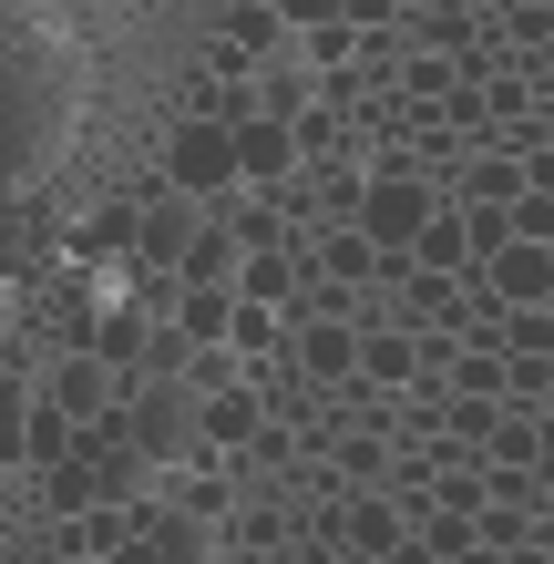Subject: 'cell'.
<instances>
[{"label": "cell", "mask_w": 554, "mask_h": 564, "mask_svg": "<svg viewBox=\"0 0 554 564\" xmlns=\"http://www.w3.org/2000/svg\"><path fill=\"white\" fill-rule=\"evenodd\" d=\"M360 380L370 390H411L421 380V339L411 328H360Z\"/></svg>", "instance_id": "obj_12"}, {"label": "cell", "mask_w": 554, "mask_h": 564, "mask_svg": "<svg viewBox=\"0 0 554 564\" xmlns=\"http://www.w3.org/2000/svg\"><path fill=\"white\" fill-rule=\"evenodd\" d=\"M237 268H247V237H226V226H206V237L185 247V288H237Z\"/></svg>", "instance_id": "obj_17"}, {"label": "cell", "mask_w": 554, "mask_h": 564, "mask_svg": "<svg viewBox=\"0 0 554 564\" xmlns=\"http://www.w3.org/2000/svg\"><path fill=\"white\" fill-rule=\"evenodd\" d=\"M482 278H493L503 308H554V247H524V237H513L503 257H482Z\"/></svg>", "instance_id": "obj_7"}, {"label": "cell", "mask_w": 554, "mask_h": 564, "mask_svg": "<svg viewBox=\"0 0 554 564\" xmlns=\"http://www.w3.org/2000/svg\"><path fill=\"white\" fill-rule=\"evenodd\" d=\"M503 359H554V308H503Z\"/></svg>", "instance_id": "obj_23"}, {"label": "cell", "mask_w": 554, "mask_h": 564, "mask_svg": "<svg viewBox=\"0 0 554 564\" xmlns=\"http://www.w3.org/2000/svg\"><path fill=\"white\" fill-rule=\"evenodd\" d=\"M185 370H195V339H185L175 318H154V339H144V370H134V380H185Z\"/></svg>", "instance_id": "obj_22"}, {"label": "cell", "mask_w": 554, "mask_h": 564, "mask_svg": "<svg viewBox=\"0 0 554 564\" xmlns=\"http://www.w3.org/2000/svg\"><path fill=\"white\" fill-rule=\"evenodd\" d=\"M349 31H401V0H349Z\"/></svg>", "instance_id": "obj_27"}, {"label": "cell", "mask_w": 554, "mask_h": 564, "mask_svg": "<svg viewBox=\"0 0 554 564\" xmlns=\"http://www.w3.org/2000/svg\"><path fill=\"white\" fill-rule=\"evenodd\" d=\"M432 175H401V164H370V185H360V237L370 247H411L421 226H432Z\"/></svg>", "instance_id": "obj_2"}, {"label": "cell", "mask_w": 554, "mask_h": 564, "mask_svg": "<svg viewBox=\"0 0 554 564\" xmlns=\"http://www.w3.org/2000/svg\"><path fill=\"white\" fill-rule=\"evenodd\" d=\"M73 452H83V421L52 411V401H31V421H21V462H31V473H52V462H73Z\"/></svg>", "instance_id": "obj_14"}, {"label": "cell", "mask_w": 554, "mask_h": 564, "mask_svg": "<svg viewBox=\"0 0 554 564\" xmlns=\"http://www.w3.org/2000/svg\"><path fill=\"white\" fill-rule=\"evenodd\" d=\"M165 185H185L195 206H206V195H226V185H237V134H226V123H206V113H185L175 144H165Z\"/></svg>", "instance_id": "obj_3"}, {"label": "cell", "mask_w": 554, "mask_h": 564, "mask_svg": "<svg viewBox=\"0 0 554 564\" xmlns=\"http://www.w3.org/2000/svg\"><path fill=\"white\" fill-rule=\"evenodd\" d=\"M278 21L287 31H329V21H349V0H278Z\"/></svg>", "instance_id": "obj_26"}, {"label": "cell", "mask_w": 554, "mask_h": 564, "mask_svg": "<svg viewBox=\"0 0 554 564\" xmlns=\"http://www.w3.org/2000/svg\"><path fill=\"white\" fill-rule=\"evenodd\" d=\"M42 503H52L62 523H73V513H104L113 492H104V473H93V462L73 452V462H52V473H42Z\"/></svg>", "instance_id": "obj_16"}, {"label": "cell", "mask_w": 554, "mask_h": 564, "mask_svg": "<svg viewBox=\"0 0 554 564\" xmlns=\"http://www.w3.org/2000/svg\"><path fill=\"white\" fill-rule=\"evenodd\" d=\"M411 257H421V278H472V268H482V257H472L463 206H432V226L411 237Z\"/></svg>", "instance_id": "obj_9"}, {"label": "cell", "mask_w": 554, "mask_h": 564, "mask_svg": "<svg viewBox=\"0 0 554 564\" xmlns=\"http://www.w3.org/2000/svg\"><path fill=\"white\" fill-rule=\"evenodd\" d=\"M380 268V247L360 237V226H318V278H339V288H370Z\"/></svg>", "instance_id": "obj_18"}, {"label": "cell", "mask_w": 554, "mask_h": 564, "mask_svg": "<svg viewBox=\"0 0 554 564\" xmlns=\"http://www.w3.org/2000/svg\"><path fill=\"white\" fill-rule=\"evenodd\" d=\"M513 237H524V247H554V195H513Z\"/></svg>", "instance_id": "obj_25"}, {"label": "cell", "mask_w": 554, "mask_h": 564, "mask_svg": "<svg viewBox=\"0 0 554 564\" xmlns=\"http://www.w3.org/2000/svg\"><path fill=\"white\" fill-rule=\"evenodd\" d=\"M482 473H544V421L534 411H503L493 442H482Z\"/></svg>", "instance_id": "obj_15"}, {"label": "cell", "mask_w": 554, "mask_h": 564, "mask_svg": "<svg viewBox=\"0 0 554 564\" xmlns=\"http://www.w3.org/2000/svg\"><path fill=\"white\" fill-rule=\"evenodd\" d=\"M268 11H278V0H268Z\"/></svg>", "instance_id": "obj_29"}, {"label": "cell", "mask_w": 554, "mask_h": 564, "mask_svg": "<svg viewBox=\"0 0 554 564\" xmlns=\"http://www.w3.org/2000/svg\"><path fill=\"white\" fill-rule=\"evenodd\" d=\"M513 370H503V349H463L452 359V401H503Z\"/></svg>", "instance_id": "obj_21"}, {"label": "cell", "mask_w": 554, "mask_h": 564, "mask_svg": "<svg viewBox=\"0 0 554 564\" xmlns=\"http://www.w3.org/2000/svg\"><path fill=\"white\" fill-rule=\"evenodd\" d=\"M123 442L144 452V473H185L195 462V390L185 380H123Z\"/></svg>", "instance_id": "obj_1"}, {"label": "cell", "mask_w": 554, "mask_h": 564, "mask_svg": "<svg viewBox=\"0 0 554 564\" xmlns=\"http://www.w3.org/2000/svg\"><path fill=\"white\" fill-rule=\"evenodd\" d=\"M195 349H226V328H237V288H185L175 278V308H165Z\"/></svg>", "instance_id": "obj_11"}, {"label": "cell", "mask_w": 554, "mask_h": 564, "mask_svg": "<svg viewBox=\"0 0 554 564\" xmlns=\"http://www.w3.org/2000/svg\"><path fill=\"white\" fill-rule=\"evenodd\" d=\"M154 503H175L185 523H226L237 513V473H195V462L185 473H154Z\"/></svg>", "instance_id": "obj_8"}, {"label": "cell", "mask_w": 554, "mask_h": 564, "mask_svg": "<svg viewBox=\"0 0 554 564\" xmlns=\"http://www.w3.org/2000/svg\"><path fill=\"white\" fill-rule=\"evenodd\" d=\"M339 482L349 492H390V442H380V431H349V442H339Z\"/></svg>", "instance_id": "obj_20"}, {"label": "cell", "mask_w": 554, "mask_h": 564, "mask_svg": "<svg viewBox=\"0 0 554 564\" xmlns=\"http://www.w3.org/2000/svg\"><path fill=\"white\" fill-rule=\"evenodd\" d=\"M237 134V185H257V195H278L287 175H298V134L287 123H268V113H247V123H226Z\"/></svg>", "instance_id": "obj_5"}, {"label": "cell", "mask_w": 554, "mask_h": 564, "mask_svg": "<svg viewBox=\"0 0 554 564\" xmlns=\"http://www.w3.org/2000/svg\"><path fill=\"white\" fill-rule=\"evenodd\" d=\"M513 195H524V154H472L442 185V206H513Z\"/></svg>", "instance_id": "obj_10"}, {"label": "cell", "mask_w": 554, "mask_h": 564, "mask_svg": "<svg viewBox=\"0 0 554 564\" xmlns=\"http://www.w3.org/2000/svg\"><path fill=\"white\" fill-rule=\"evenodd\" d=\"M195 237H206V206H195L185 185H154L144 206H134V257H144V268H165V278H175Z\"/></svg>", "instance_id": "obj_4"}, {"label": "cell", "mask_w": 554, "mask_h": 564, "mask_svg": "<svg viewBox=\"0 0 554 564\" xmlns=\"http://www.w3.org/2000/svg\"><path fill=\"white\" fill-rule=\"evenodd\" d=\"M463 226H472V257H503L513 247V206H463Z\"/></svg>", "instance_id": "obj_24"}, {"label": "cell", "mask_w": 554, "mask_h": 564, "mask_svg": "<svg viewBox=\"0 0 554 564\" xmlns=\"http://www.w3.org/2000/svg\"><path fill=\"white\" fill-rule=\"evenodd\" d=\"M42 401H52V411H73V421H113V411H123V380H113L93 349H73V359L42 380Z\"/></svg>", "instance_id": "obj_6"}, {"label": "cell", "mask_w": 554, "mask_h": 564, "mask_svg": "<svg viewBox=\"0 0 554 564\" xmlns=\"http://www.w3.org/2000/svg\"><path fill=\"white\" fill-rule=\"evenodd\" d=\"M401 503H390V492H360V503H349V544H360V554H401Z\"/></svg>", "instance_id": "obj_19"}, {"label": "cell", "mask_w": 554, "mask_h": 564, "mask_svg": "<svg viewBox=\"0 0 554 564\" xmlns=\"http://www.w3.org/2000/svg\"><path fill=\"white\" fill-rule=\"evenodd\" d=\"M524 185H534V195H554V144H534V154H524Z\"/></svg>", "instance_id": "obj_28"}, {"label": "cell", "mask_w": 554, "mask_h": 564, "mask_svg": "<svg viewBox=\"0 0 554 564\" xmlns=\"http://www.w3.org/2000/svg\"><path fill=\"white\" fill-rule=\"evenodd\" d=\"M144 339H154V308H113L104 328H93V359H104L113 380H134L144 370Z\"/></svg>", "instance_id": "obj_13"}]
</instances>
